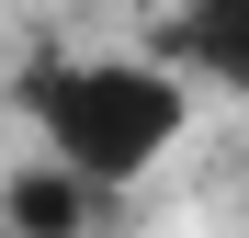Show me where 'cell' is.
<instances>
[{"label": "cell", "instance_id": "cell-1", "mask_svg": "<svg viewBox=\"0 0 249 238\" xmlns=\"http://www.w3.org/2000/svg\"><path fill=\"white\" fill-rule=\"evenodd\" d=\"M23 113L46 136V159H68V170L124 193L181 136V79L147 68V57H34L23 68Z\"/></svg>", "mask_w": 249, "mask_h": 238}, {"label": "cell", "instance_id": "cell-3", "mask_svg": "<svg viewBox=\"0 0 249 238\" xmlns=\"http://www.w3.org/2000/svg\"><path fill=\"white\" fill-rule=\"evenodd\" d=\"M170 57H193L204 79L249 91V0H193V12L170 23Z\"/></svg>", "mask_w": 249, "mask_h": 238}, {"label": "cell", "instance_id": "cell-2", "mask_svg": "<svg viewBox=\"0 0 249 238\" xmlns=\"http://www.w3.org/2000/svg\"><path fill=\"white\" fill-rule=\"evenodd\" d=\"M102 216H113V182L68 170V159H46V170H23L0 193V227H23V238H91Z\"/></svg>", "mask_w": 249, "mask_h": 238}]
</instances>
